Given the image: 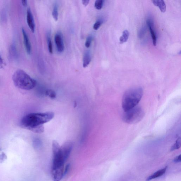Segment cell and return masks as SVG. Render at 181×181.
Returning <instances> with one entry per match:
<instances>
[{"label": "cell", "mask_w": 181, "mask_h": 181, "mask_svg": "<svg viewBox=\"0 0 181 181\" xmlns=\"http://www.w3.org/2000/svg\"><path fill=\"white\" fill-rule=\"evenodd\" d=\"M54 116V113L52 112L30 113L23 117L21 124L32 132L41 133L44 131L43 124L53 119Z\"/></svg>", "instance_id": "1"}, {"label": "cell", "mask_w": 181, "mask_h": 181, "mask_svg": "<svg viewBox=\"0 0 181 181\" xmlns=\"http://www.w3.org/2000/svg\"><path fill=\"white\" fill-rule=\"evenodd\" d=\"M143 95L141 87H133L125 92L123 96L122 105L124 112L127 111L138 105Z\"/></svg>", "instance_id": "2"}, {"label": "cell", "mask_w": 181, "mask_h": 181, "mask_svg": "<svg viewBox=\"0 0 181 181\" xmlns=\"http://www.w3.org/2000/svg\"><path fill=\"white\" fill-rule=\"evenodd\" d=\"M12 79L15 86L22 90L32 89L37 85L36 81L21 69L17 70L14 73Z\"/></svg>", "instance_id": "3"}, {"label": "cell", "mask_w": 181, "mask_h": 181, "mask_svg": "<svg viewBox=\"0 0 181 181\" xmlns=\"http://www.w3.org/2000/svg\"><path fill=\"white\" fill-rule=\"evenodd\" d=\"M52 149L53 157L52 171H64L65 161L62 155L61 146L55 140L53 141Z\"/></svg>", "instance_id": "4"}, {"label": "cell", "mask_w": 181, "mask_h": 181, "mask_svg": "<svg viewBox=\"0 0 181 181\" xmlns=\"http://www.w3.org/2000/svg\"><path fill=\"white\" fill-rule=\"evenodd\" d=\"M144 116V110L140 106L137 105L127 111L124 112L122 120L129 124H135L139 122Z\"/></svg>", "instance_id": "5"}, {"label": "cell", "mask_w": 181, "mask_h": 181, "mask_svg": "<svg viewBox=\"0 0 181 181\" xmlns=\"http://www.w3.org/2000/svg\"><path fill=\"white\" fill-rule=\"evenodd\" d=\"M54 41L57 51L60 53L63 52L64 50V44L63 36L60 33H58L56 34L54 37Z\"/></svg>", "instance_id": "6"}, {"label": "cell", "mask_w": 181, "mask_h": 181, "mask_svg": "<svg viewBox=\"0 0 181 181\" xmlns=\"http://www.w3.org/2000/svg\"><path fill=\"white\" fill-rule=\"evenodd\" d=\"M27 21L28 26L33 33L35 32V24L33 15L30 8H28L27 12Z\"/></svg>", "instance_id": "7"}, {"label": "cell", "mask_w": 181, "mask_h": 181, "mask_svg": "<svg viewBox=\"0 0 181 181\" xmlns=\"http://www.w3.org/2000/svg\"><path fill=\"white\" fill-rule=\"evenodd\" d=\"M61 148L64 159L66 161L69 157L72 150L73 144L71 143H67L61 147Z\"/></svg>", "instance_id": "8"}, {"label": "cell", "mask_w": 181, "mask_h": 181, "mask_svg": "<svg viewBox=\"0 0 181 181\" xmlns=\"http://www.w3.org/2000/svg\"><path fill=\"white\" fill-rule=\"evenodd\" d=\"M22 32L23 42H24V44L26 52L28 54H30L31 51H32V47H31V44L29 41V37H28L26 31L23 28L22 29Z\"/></svg>", "instance_id": "9"}, {"label": "cell", "mask_w": 181, "mask_h": 181, "mask_svg": "<svg viewBox=\"0 0 181 181\" xmlns=\"http://www.w3.org/2000/svg\"><path fill=\"white\" fill-rule=\"evenodd\" d=\"M9 59L12 61H16L18 59V50L15 44H12L9 48Z\"/></svg>", "instance_id": "10"}, {"label": "cell", "mask_w": 181, "mask_h": 181, "mask_svg": "<svg viewBox=\"0 0 181 181\" xmlns=\"http://www.w3.org/2000/svg\"><path fill=\"white\" fill-rule=\"evenodd\" d=\"M167 167H166L163 169L158 170L154 174L151 175L146 179V181H150L152 179L157 178L161 177L164 174L167 170Z\"/></svg>", "instance_id": "11"}, {"label": "cell", "mask_w": 181, "mask_h": 181, "mask_svg": "<svg viewBox=\"0 0 181 181\" xmlns=\"http://www.w3.org/2000/svg\"><path fill=\"white\" fill-rule=\"evenodd\" d=\"M91 61V55L90 51H86L84 54L83 60V67L86 68L89 65Z\"/></svg>", "instance_id": "12"}, {"label": "cell", "mask_w": 181, "mask_h": 181, "mask_svg": "<svg viewBox=\"0 0 181 181\" xmlns=\"http://www.w3.org/2000/svg\"><path fill=\"white\" fill-rule=\"evenodd\" d=\"M153 3L156 6L159 7L161 11L162 12H165L166 11V5L165 1L163 0L159 1H152Z\"/></svg>", "instance_id": "13"}, {"label": "cell", "mask_w": 181, "mask_h": 181, "mask_svg": "<svg viewBox=\"0 0 181 181\" xmlns=\"http://www.w3.org/2000/svg\"><path fill=\"white\" fill-rule=\"evenodd\" d=\"M151 34V38H152L153 44L154 46H156L157 43V37L155 31L154 29V24H149L148 25Z\"/></svg>", "instance_id": "14"}, {"label": "cell", "mask_w": 181, "mask_h": 181, "mask_svg": "<svg viewBox=\"0 0 181 181\" xmlns=\"http://www.w3.org/2000/svg\"><path fill=\"white\" fill-rule=\"evenodd\" d=\"M47 40L48 50H49V52L52 54L53 53V48L50 32H48L47 34Z\"/></svg>", "instance_id": "15"}, {"label": "cell", "mask_w": 181, "mask_h": 181, "mask_svg": "<svg viewBox=\"0 0 181 181\" xmlns=\"http://www.w3.org/2000/svg\"><path fill=\"white\" fill-rule=\"evenodd\" d=\"M129 36V32L127 30L123 31L122 35L120 37V41L121 44L125 43L127 41Z\"/></svg>", "instance_id": "16"}, {"label": "cell", "mask_w": 181, "mask_h": 181, "mask_svg": "<svg viewBox=\"0 0 181 181\" xmlns=\"http://www.w3.org/2000/svg\"><path fill=\"white\" fill-rule=\"evenodd\" d=\"M52 16L54 20L57 21L58 19L59 12L58 6L57 3L54 4V7H53Z\"/></svg>", "instance_id": "17"}, {"label": "cell", "mask_w": 181, "mask_h": 181, "mask_svg": "<svg viewBox=\"0 0 181 181\" xmlns=\"http://www.w3.org/2000/svg\"><path fill=\"white\" fill-rule=\"evenodd\" d=\"M181 147V138L180 137L176 140L175 143L171 146V150L173 151L179 149Z\"/></svg>", "instance_id": "18"}, {"label": "cell", "mask_w": 181, "mask_h": 181, "mask_svg": "<svg viewBox=\"0 0 181 181\" xmlns=\"http://www.w3.org/2000/svg\"><path fill=\"white\" fill-rule=\"evenodd\" d=\"M45 93L47 96L49 97L52 99L55 98L56 96L55 92L52 90H47L45 92Z\"/></svg>", "instance_id": "19"}, {"label": "cell", "mask_w": 181, "mask_h": 181, "mask_svg": "<svg viewBox=\"0 0 181 181\" xmlns=\"http://www.w3.org/2000/svg\"><path fill=\"white\" fill-rule=\"evenodd\" d=\"M104 1L103 0H97L95 3V8L97 10H101L103 7Z\"/></svg>", "instance_id": "20"}, {"label": "cell", "mask_w": 181, "mask_h": 181, "mask_svg": "<svg viewBox=\"0 0 181 181\" xmlns=\"http://www.w3.org/2000/svg\"><path fill=\"white\" fill-rule=\"evenodd\" d=\"M33 146L34 147L35 149H39L42 146L41 142L38 139H36L34 140Z\"/></svg>", "instance_id": "21"}, {"label": "cell", "mask_w": 181, "mask_h": 181, "mask_svg": "<svg viewBox=\"0 0 181 181\" xmlns=\"http://www.w3.org/2000/svg\"><path fill=\"white\" fill-rule=\"evenodd\" d=\"M93 40V37L91 35H89L86 39V41L85 42V46L87 48L90 47L91 45L92 40Z\"/></svg>", "instance_id": "22"}, {"label": "cell", "mask_w": 181, "mask_h": 181, "mask_svg": "<svg viewBox=\"0 0 181 181\" xmlns=\"http://www.w3.org/2000/svg\"><path fill=\"white\" fill-rule=\"evenodd\" d=\"M102 20H98L95 23L93 26V29L95 30H97L99 29V27L102 24Z\"/></svg>", "instance_id": "23"}, {"label": "cell", "mask_w": 181, "mask_h": 181, "mask_svg": "<svg viewBox=\"0 0 181 181\" xmlns=\"http://www.w3.org/2000/svg\"><path fill=\"white\" fill-rule=\"evenodd\" d=\"M146 32V28L144 27L142 28L138 32V36L139 38H141L144 35Z\"/></svg>", "instance_id": "24"}, {"label": "cell", "mask_w": 181, "mask_h": 181, "mask_svg": "<svg viewBox=\"0 0 181 181\" xmlns=\"http://www.w3.org/2000/svg\"><path fill=\"white\" fill-rule=\"evenodd\" d=\"M7 14L6 11L3 9L1 11V20L3 22H5L6 20H7Z\"/></svg>", "instance_id": "25"}, {"label": "cell", "mask_w": 181, "mask_h": 181, "mask_svg": "<svg viewBox=\"0 0 181 181\" xmlns=\"http://www.w3.org/2000/svg\"><path fill=\"white\" fill-rule=\"evenodd\" d=\"M5 63L3 59L0 54V69H3L5 66Z\"/></svg>", "instance_id": "26"}, {"label": "cell", "mask_w": 181, "mask_h": 181, "mask_svg": "<svg viewBox=\"0 0 181 181\" xmlns=\"http://www.w3.org/2000/svg\"><path fill=\"white\" fill-rule=\"evenodd\" d=\"M70 167V164H68L66 165L64 171V176L68 172L69 170Z\"/></svg>", "instance_id": "27"}, {"label": "cell", "mask_w": 181, "mask_h": 181, "mask_svg": "<svg viewBox=\"0 0 181 181\" xmlns=\"http://www.w3.org/2000/svg\"><path fill=\"white\" fill-rule=\"evenodd\" d=\"M181 155H178L174 159V161L176 163H179L181 162Z\"/></svg>", "instance_id": "28"}, {"label": "cell", "mask_w": 181, "mask_h": 181, "mask_svg": "<svg viewBox=\"0 0 181 181\" xmlns=\"http://www.w3.org/2000/svg\"><path fill=\"white\" fill-rule=\"evenodd\" d=\"M7 156L4 153H2L0 155V161H3L7 159Z\"/></svg>", "instance_id": "29"}, {"label": "cell", "mask_w": 181, "mask_h": 181, "mask_svg": "<svg viewBox=\"0 0 181 181\" xmlns=\"http://www.w3.org/2000/svg\"><path fill=\"white\" fill-rule=\"evenodd\" d=\"M89 2L90 1L89 0H82V4L85 6H87L88 5Z\"/></svg>", "instance_id": "30"}, {"label": "cell", "mask_w": 181, "mask_h": 181, "mask_svg": "<svg viewBox=\"0 0 181 181\" xmlns=\"http://www.w3.org/2000/svg\"><path fill=\"white\" fill-rule=\"evenodd\" d=\"M21 3L22 5L24 7H26L27 5V1H26V0H24V1H22Z\"/></svg>", "instance_id": "31"}]
</instances>
